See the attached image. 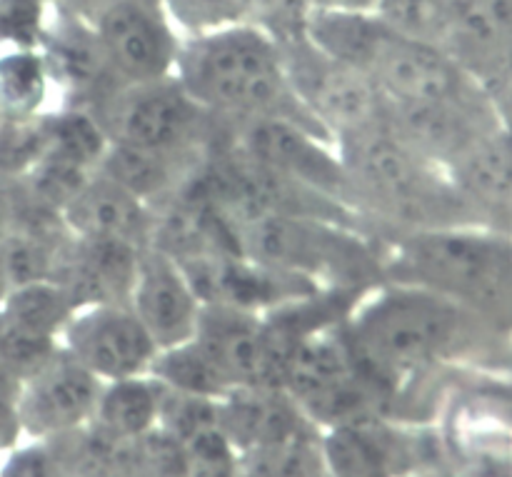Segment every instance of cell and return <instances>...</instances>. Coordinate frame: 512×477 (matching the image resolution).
Masks as SVG:
<instances>
[{"instance_id": "cell-30", "label": "cell", "mask_w": 512, "mask_h": 477, "mask_svg": "<svg viewBox=\"0 0 512 477\" xmlns=\"http://www.w3.org/2000/svg\"><path fill=\"white\" fill-rule=\"evenodd\" d=\"M20 430L18 410L13 400H0V450L8 448Z\"/></svg>"}, {"instance_id": "cell-20", "label": "cell", "mask_w": 512, "mask_h": 477, "mask_svg": "<svg viewBox=\"0 0 512 477\" xmlns=\"http://www.w3.org/2000/svg\"><path fill=\"white\" fill-rule=\"evenodd\" d=\"M330 477H390L403 463V445L375 420L333 428L325 440Z\"/></svg>"}, {"instance_id": "cell-1", "label": "cell", "mask_w": 512, "mask_h": 477, "mask_svg": "<svg viewBox=\"0 0 512 477\" xmlns=\"http://www.w3.org/2000/svg\"><path fill=\"white\" fill-rule=\"evenodd\" d=\"M173 75L213 118L240 125L283 118L330 138L295 98L278 40L255 25H225L183 38Z\"/></svg>"}, {"instance_id": "cell-5", "label": "cell", "mask_w": 512, "mask_h": 477, "mask_svg": "<svg viewBox=\"0 0 512 477\" xmlns=\"http://www.w3.org/2000/svg\"><path fill=\"white\" fill-rule=\"evenodd\" d=\"M238 250L258 263L310 280L358 283L375 270V255L343 223L310 215L258 213L233 220Z\"/></svg>"}, {"instance_id": "cell-10", "label": "cell", "mask_w": 512, "mask_h": 477, "mask_svg": "<svg viewBox=\"0 0 512 477\" xmlns=\"http://www.w3.org/2000/svg\"><path fill=\"white\" fill-rule=\"evenodd\" d=\"M498 128L483 88L433 103H388L390 133L443 170Z\"/></svg>"}, {"instance_id": "cell-24", "label": "cell", "mask_w": 512, "mask_h": 477, "mask_svg": "<svg viewBox=\"0 0 512 477\" xmlns=\"http://www.w3.org/2000/svg\"><path fill=\"white\" fill-rule=\"evenodd\" d=\"M115 477H185L183 445L163 428L120 443Z\"/></svg>"}, {"instance_id": "cell-2", "label": "cell", "mask_w": 512, "mask_h": 477, "mask_svg": "<svg viewBox=\"0 0 512 477\" xmlns=\"http://www.w3.org/2000/svg\"><path fill=\"white\" fill-rule=\"evenodd\" d=\"M395 283L418 285L512 333V233L493 225L413 230L388 260Z\"/></svg>"}, {"instance_id": "cell-25", "label": "cell", "mask_w": 512, "mask_h": 477, "mask_svg": "<svg viewBox=\"0 0 512 477\" xmlns=\"http://www.w3.org/2000/svg\"><path fill=\"white\" fill-rule=\"evenodd\" d=\"M453 0H378L375 13L393 28L425 43H443Z\"/></svg>"}, {"instance_id": "cell-6", "label": "cell", "mask_w": 512, "mask_h": 477, "mask_svg": "<svg viewBox=\"0 0 512 477\" xmlns=\"http://www.w3.org/2000/svg\"><path fill=\"white\" fill-rule=\"evenodd\" d=\"M278 45L295 98L335 143L388 128V98L368 75L323 53L305 30Z\"/></svg>"}, {"instance_id": "cell-15", "label": "cell", "mask_w": 512, "mask_h": 477, "mask_svg": "<svg viewBox=\"0 0 512 477\" xmlns=\"http://www.w3.org/2000/svg\"><path fill=\"white\" fill-rule=\"evenodd\" d=\"M140 250L110 240L70 238L55 283L63 285L75 308L128 305Z\"/></svg>"}, {"instance_id": "cell-8", "label": "cell", "mask_w": 512, "mask_h": 477, "mask_svg": "<svg viewBox=\"0 0 512 477\" xmlns=\"http://www.w3.org/2000/svg\"><path fill=\"white\" fill-rule=\"evenodd\" d=\"M80 20L93 33L118 85L173 75L183 38L163 0H88Z\"/></svg>"}, {"instance_id": "cell-3", "label": "cell", "mask_w": 512, "mask_h": 477, "mask_svg": "<svg viewBox=\"0 0 512 477\" xmlns=\"http://www.w3.org/2000/svg\"><path fill=\"white\" fill-rule=\"evenodd\" d=\"M335 145L348 175L350 203L365 205L378 218L398 223L405 233L485 225L450 175L420 158L388 128L350 135Z\"/></svg>"}, {"instance_id": "cell-21", "label": "cell", "mask_w": 512, "mask_h": 477, "mask_svg": "<svg viewBox=\"0 0 512 477\" xmlns=\"http://www.w3.org/2000/svg\"><path fill=\"white\" fill-rule=\"evenodd\" d=\"M160 395L163 385L155 378L145 380L143 375H135V378L113 380L108 388L100 390L90 425L105 438L128 443L153 430V425L158 423Z\"/></svg>"}, {"instance_id": "cell-17", "label": "cell", "mask_w": 512, "mask_h": 477, "mask_svg": "<svg viewBox=\"0 0 512 477\" xmlns=\"http://www.w3.org/2000/svg\"><path fill=\"white\" fill-rule=\"evenodd\" d=\"M440 48L473 78L512 50V0H453Z\"/></svg>"}, {"instance_id": "cell-26", "label": "cell", "mask_w": 512, "mask_h": 477, "mask_svg": "<svg viewBox=\"0 0 512 477\" xmlns=\"http://www.w3.org/2000/svg\"><path fill=\"white\" fill-rule=\"evenodd\" d=\"M43 65L33 55H13L0 60V108L25 115L43 98Z\"/></svg>"}, {"instance_id": "cell-4", "label": "cell", "mask_w": 512, "mask_h": 477, "mask_svg": "<svg viewBox=\"0 0 512 477\" xmlns=\"http://www.w3.org/2000/svg\"><path fill=\"white\" fill-rule=\"evenodd\" d=\"M345 335L365 368L388 380L403 370L463 353L495 330L433 290L395 283L348 320Z\"/></svg>"}, {"instance_id": "cell-12", "label": "cell", "mask_w": 512, "mask_h": 477, "mask_svg": "<svg viewBox=\"0 0 512 477\" xmlns=\"http://www.w3.org/2000/svg\"><path fill=\"white\" fill-rule=\"evenodd\" d=\"M100 390L103 380L95 378L65 350H55L20 385L15 398L20 428L43 440L83 428L93 420Z\"/></svg>"}, {"instance_id": "cell-16", "label": "cell", "mask_w": 512, "mask_h": 477, "mask_svg": "<svg viewBox=\"0 0 512 477\" xmlns=\"http://www.w3.org/2000/svg\"><path fill=\"white\" fill-rule=\"evenodd\" d=\"M205 150H148L108 143L98 170L153 208L185 188L205 165Z\"/></svg>"}, {"instance_id": "cell-18", "label": "cell", "mask_w": 512, "mask_h": 477, "mask_svg": "<svg viewBox=\"0 0 512 477\" xmlns=\"http://www.w3.org/2000/svg\"><path fill=\"white\" fill-rule=\"evenodd\" d=\"M445 173L485 225L512 218V133L500 125Z\"/></svg>"}, {"instance_id": "cell-28", "label": "cell", "mask_w": 512, "mask_h": 477, "mask_svg": "<svg viewBox=\"0 0 512 477\" xmlns=\"http://www.w3.org/2000/svg\"><path fill=\"white\" fill-rule=\"evenodd\" d=\"M490 108L498 115L500 125L512 133V50L500 58L493 68L478 78Z\"/></svg>"}, {"instance_id": "cell-27", "label": "cell", "mask_w": 512, "mask_h": 477, "mask_svg": "<svg viewBox=\"0 0 512 477\" xmlns=\"http://www.w3.org/2000/svg\"><path fill=\"white\" fill-rule=\"evenodd\" d=\"M180 445L185 453V477H238L235 445L220 425L203 430Z\"/></svg>"}, {"instance_id": "cell-14", "label": "cell", "mask_w": 512, "mask_h": 477, "mask_svg": "<svg viewBox=\"0 0 512 477\" xmlns=\"http://www.w3.org/2000/svg\"><path fill=\"white\" fill-rule=\"evenodd\" d=\"M60 218L75 238L110 240L138 250L153 240L155 210L100 170L70 198Z\"/></svg>"}, {"instance_id": "cell-23", "label": "cell", "mask_w": 512, "mask_h": 477, "mask_svg": "<svg viewBox=\"0 0 512 477\" xmlns=\"http://www.w3.org/2000/svg\"><path fill=\"white\" fill-rule=\"evenodd\" d=\"M150 373L165 388L178 390V393L200 395V398L223 400L233 393V385L228 383L218 365L213 363L208 353L198 345V340L178 345V348L160 350L155 355Z\"/></svg>"}, {"instance_id": "cell-13", "label": "cell", "mask_w": 512, "mask_h": 477, "mask_svg": "<svg viewBox=\"0 0 512 477\" xmlns=\"http://www.w3.org/2000/svg\"><path fill=\"white\" fill-rule=\"evenodd\" d=\"M128 305L158 353L190 343L198 333L203 303L193 283L178 260L153 245L140 250Z\"/></svg>"}, {"instance_id": "cell-11", "label": "cell", "mask_w": 512, "mask_h": 477, "mask_svg": "<svg viewBox=\"0 0 512 477\" xmlns=\"http://www.w3.org/2000/svg\"><path fill=\"white\" fill-rule=\"evenodd\" d=\"M63 350L98 380H125L150 370L158 348L130 305L78 308L63 328Z\"/></svg>"}, {"instance_id": "cell-22", "label": "cell", "mask_w": 512, "mask_h": 477, "mask_svg": "<svg viewBox=\"0 0 512 477\" xmlns=\"http://www.w3.org/2000/svg\"><path fill=\"white\" fill-rule=\"evenodd\" d=\"M75 303L55 280H40L13 288L0 305V325L25 338L55 343L73 318Z\"/></svg>"}, {"instance_id": "cell-7", "label": "cell", "mask_w": 512, "mask_h": 477, "mask_svg": "<svg viewBox=\"0 0 512 477\" xmlns=\"http://www.w3.org/2000/svg\"><path fill=\"white\" fill-rule=\"evenodd\" d=\"M93 115L108 143L148 150H205L213 115L200 108L175 75L115 85Z\"/></svg>"}, {"instance_id": "cell-19", "label": "cell", "mask_w": 512, "mask_h": 477, "mask_svg": "<svg viewBox=\"0 0 512 477\" xmlns=\"http://www.w3.org/2000/svg\"><path fill=\"white\" fill-rule=\"evenodd\" d=\"M223 400L220 430L235 448L258 450L303 435L298 405L283 388H238Z\"/></svg>"}, {"instance_id": "cell-9", "label": "cell", "mask_w": 512, "mask_h": 477, "mask_svg": "<svg viewBox=\"0 0 512 477\" xmlns=\"http://www.w3.org/2000/svg\"><path fill=\"white\" fill-rule=\"evenodd\" d=\"M333 140L283 118L240 125L235 148L270 173L335 203H350V185Z\"/></svg>"}, {"instance_id": "cell-31", "label": "cell", "mask_w": 512, "mask_h": 477, "mask_svg": "<svg viewBox=\"0 0 512 477\" xmlns=\"http://www.w3.org/2000/svg\"><path fill=\"white\" fill-rule=\"evenodd\" d=\"M8 293H10V283H8V273H5L3 250H0V305H3V300L8 298Z\"/></svg>"}, {"instance_id": "cell-29", "label": "cell", "mask_w": 512, "mask_h": 477, "mask_svg": "<svg viewBox=\"0 0 512 477\" xmlns=\"http://www.w3.org/2000/svg\"><path fill=\"white\" fill-rule=\"evenodd\" d=\"M0 477H53L45 450H23L13 455Z\"/></svg>"}]
</instances>
